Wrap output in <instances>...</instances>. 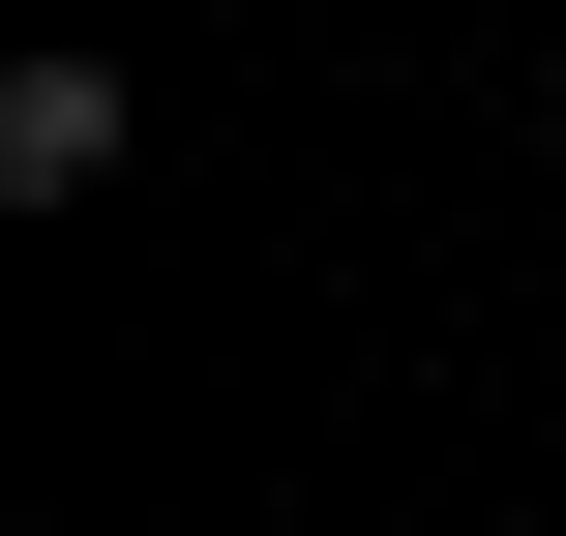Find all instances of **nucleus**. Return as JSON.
Returning <instances> with one entry per match:
<instances>
[{
  "label": "nucleus",
  "instance_id": "nucleus-1",
  "mask_svg": "<svg viewBox=\"0 0 566 536\" xmlns=\"http://www.w3.org/2000/svg\"><path fill=\"white\" fill-rule=\"evenodd\" d=\"M119 179V60L60 30V60H0V209H90Z\"/></svg>",
  "mask_w": 566,
  "mask_h": 536
}]
</instances>
